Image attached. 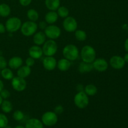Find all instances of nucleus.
Returning <instances> with one entry per match:
<instances>
[{"mask_svg": "<svg viewBox=\"0 0 128 128\" xmlns=\"http://www.w3.org/2000/svg\"><path fill=\"white\" fill-rule=\"evenodd\" d=\"M80 54L82 61L88 63H92L96 58V50L92 46L90 45L84 46Z\"/></svg>", "mask_w": 128, "mask_h": 128, "instance_id": "f257e3e1", "label": "nucleus"}, {"mask_svg": "<svg viewBox=\"0 0 128 128\" xmlns=\"http://www.w3.org/2000/svg\"><path fill=\"white\" fill-rule=\"evenodd\" d=\"M62 55L64 58L70 61L77 60L80 56V51L77 46L72 44H69L64 47L62 50Z\"/></svg>", "mask_w": 128, "mask_h": 128, "instance_id": "f03ea898", "label": "nucleus"}, {"mask_svg": "<svg viewBox=\"0 0 128 128\" xmlns=\"http://www.w3.org/2000/svg\"><path fill=\"white\" fill-rule=\"evenodd\" d=\"M38 29V24L36 22L29 20L22 23L20 31L23 36L29 37V36H33L37 32Z\"/></svg>", "mask_w": 128, "mask_h": 128, "instance_id": "7ed1b4c3", "label": "nucleus"}, {"mask_svg": "<svg viewBox=\"0 0 128 128\" xmlns=\"http://www.w3.org/2000/svg\"><path fill=\"white\" fill-rule=\"evenodd\" d=\"M58 49L57 42L55 40H48L42 44V50L45 56H53L56 54Z\"/></svg>", "mask_w": 128, "mask_h": 128, "instance_id": "20e7f679", "label": "nucleus"}, {"mask_svg": "<svg viewBox=\"0 0 128 128\" xmlns=\"http://www.w3.org/2000/svg\"><path fill=\"white\" fill-rule=\"evenodd\" d=\"M22 21L18 17L13 16L6 20L5 22L6 30L10 33L17 32L21 28Z\"/></svg>", "mask_w": 128, "mask_h": 128, "instance_id": "39448f33", "label": "nucleus"}, {"mask_svg": "<svg viewBox=\"0 0 128 128\" xmlns=\"http://www.w3.org/2000/svg\"><path fill=\"white\" fill-rule=\"evenodd\" d=\"M74 103L79 109H84L88 107L90 103L89 96L84 91L78 92L74 97Z\"/></svg>", "mask_w": 128, "mask_h": 128, "instance_id": "423d86ee", "label": "nucleus"}, {"mask_svg": "<svg viewBox=\"0 0 128 128\" xmlns=\"http://www.w3.org/2000/svg\"><path fill=\"white\" fill-rule=\"evenodd\" d=\"M46 38L49 40H55L58 39L61 34L60 28L54 24H49L44 30Z\"/></svg>", "mask_w": 128, "mask_h": 128, "instance_id": "0eeeda50", "label": "nucleus"}, {"mask_svg": "<svg viewBox=\"0 0 128 128\" xmlns=\"http://www.w3.org/2000/svg\"><path fill=\"white\" fill-rule=\"evenodd\" d=\"M58 121V115L54 111H47L42 115L41 122L46 126H54Z\"/></svg>", "mask_w": 128, "mask_h": 128, "instance_id": "6e6552de", "label": "nucleus"}, {"mask_svg": "<svg viewBox=\"0 0 128 128\" xmlns=\"http://www.w3.org/2000/svg\"><path fill=\"white\" fill-rule=\"evenodd\" d=\"M78 22L72 16H68L64 19L62 22V27L64 30L68 32H73L78 29Z\"/></svg>", "mask_w": 128, "mask_h": 128, "instance_id": "1a4fd4ad", "label": "nucleus"}, {"mask_svg": "<svg viewBox=\"0 0 128 128\" xmlns=\"http://www.w3.org/2000/svg\"><path fill=\"white\" fill-rule=\"evenodd\" d=\"M11 81L12 89L17 92H22L24 91L27 87V82L24 78L18 76L16 77L14 76Z\"/></svg>", "mask_w": 128, "mask_h": 128, "instance_id": "9d476101", "label": "nucleus"}, {"mask_svg": "<svg viewBox=\"0 0 128 128\" xmlns=\"http://www.w3.org/2000/svg\"><path fill=\"white\" fill-rule=\"evenodd\" d=\"M92 64L94 70L98 72H104L108 69L109 64L104 58H96Z\"/></svg>", "mask_w": 128, "mask_h": 128, "instance_id": "9b49d317", "label": "nucleus"}, {"mask_svg": "<svg viewBox=\"0 0 128 128\" xmlns=\"http://www.w3.org/2000/svg\"><path fill=\"white\" fill-rule=\"evenodd\" d=\"M124 58L120 56H113L110 58V64L114 70H121L125 66Z\"/></svg>", "mask_w": 128, "mask_h": 128, "instance_id": "f8f14e48", "label": "nucleus"}, {"mask_svg": "<svg viewBox=\"0 0 128 128\" xmlns=\"http://www.w3.org/2000/svg\"><path fill=\"white\" fill-rule=\"evenodd\" d=\"M42 66L47 71H53L57 66V61L53 56H46L42 60Z\"/></svg>", "mask_w": 128, "mask_h": 128, "instance_id": "ddd939ff", "label": "nucleus"}, {"mask_svg": "<svg viewBox=\"0 0 128 128\" xmlns=\"http://www.w3.org/2000/svg\"><path fill=\"white\" fill-rule=\"evenodd\" d=\"M28 54L30 57L32 58L34 60L40 59L43 55L42 48L38 45H33L29 49Z\"/></svg>", "mask_w": 128, "mask_h": 128, "instance_id": "4468645a", "label": "nucleus"}, {"mask_svg": "<svg viewBox=\"0 0 128 128\" xmlns=\"http://www.w3.org/2000/svg\"><path fill=\"white\" fill-rule=\"evenodd\" d=\"M23 60L20 56H13L9 60L8 66L11 70H18L19 68L22 66Z\"/></svg>", "mask_w": 128, "mask_h": 128, "instance_id": "2eb2a0df", "label": "nucleus"}, {"mask_svg": "<svg viewBox=\"0 0 128 128\" xmlns=\"http://www.w3.org/2000/svg\"><path fill=\"white\" fill-rule=\"evenodd\" d=\"M32 41H33V42L35 45L41 46V45L43 44L45 41H46V36L44 32L41 31L36 32L33 35Z\"/></svg>", "mask_w": 128, "mask_h": 128, "instance_id": "dca6fc26", "label": "nucleus"}, {"mask_svg": "<svg viewBox=\"0 0 128 128\" xmlns=\"http://www.w3.org/2000/svg\"><path fill=\"white\" fill-rule=\"evenodd\" d=\"M71 66V61H69L66 58H61L57 61V66L56 67L58 68L60 71L64 72L67 71L68 70H70V68Z\"/></svg>", "mask_w": 128, "mask_h": 128, "instance_id": "f3484780", "label": "nucleus"}, {"mask_svg": "<svg viewBox=\"0 0 128 128\" xmlns=\"http://www.w3.org/2000/svg\"><path fill=\"white\" fill-rule=\"evenodd\" d=\"M58 15L56 11H50L45 15V21L49 24H54L58 20Z\"/></svg>", "mask_w": 128, "mask_h": 128, "instance_id": "a211bd4d", "label": "nucleus"}, {"mask_svg": "<svg viewBox=\"0 0 128 128\" xmlns=\"http://www.w3.org/2000/svg\"><path fill=\"white\" fill-rule=\"evenodd\" d=\"M25 128H43V124L37 118H31L28 120Z\"/></svg>", "mask_w": 128, "mask_h": 128, "instance_id": "6ab92c4d", "label": "nucleus"}, {"mask_svg": "<svg viewBox=\"0 0 128 128\" xmlns=\"http://www.w3.org/2000/svg\"><path fill=\"white\" fill-rule=\"evenodd\" d=\"M31 73V67L24 65V66H21L17 70V76L19 77L22 78H26L28 77Z\"/></svg>", "mask_w": 128, "mask_h": 128, "instance_id": "aec40b11", "label": "nucleus"}, {"mask_svg": "<svg viewBox=\"0 0 128 128\" xmlns=\"http://www.w3.org/2000/svg\"><path fill=\"white\" fill-rule=\"evenodd\" d=\"M93 70L94 68L92 63H88V62L81 61L78 66V71L81 74L90 72Z\"/></svg>", "mask_w": 128, "mask_h": 128, "instance_id": "412c9836", "label": "nucleus"}, {"mask_svg": "<svg viewBox=\"0 0 128 128\" xmlns=\"http://www.w3.org/2000/svg\"><path fill=\"white\" fill-rule=\"evenodd\" d=\"M60 4V0H45V6L50 11H56Z\"/></svg>", "mask_w": 128, "mask_h": 128, "instance_id": "4be33fe9", "label": "nucleus"}, {"mask_svg": "<svg viewBox=\"0 0 128 128\" xmlns=\"http://www.w3.org/2000/svg\"><path fill=\"white\" fill-rule=\"evenodd\" d=\"M0 107L4 113H10L12 111V109H13L12 102L8 100H3Z\"/></svg>", "mask_w": 128, "mask_h": 128, "instance_id": "5701e85b", "label": "nucleus"}, {"mask_svg": "<svg viewBox=\"0 0 128 128\" xmlns=\"http://www.w3.org/2000/svg\"><path fill=\"white\" fill-rule=\"evenodd\" d=\"M11 12V9L8 4L6 3L0 4V16L2 18H6L10 15Z\"/></svg>", "mask_w": 128, "mask_h": 128, "instance_id": "b1692460", "label": "nucleus"}, {"mask_svg": "<svg viewBox=\"0 0 128 128\" xmlns=\"http://www.w3.org/2000/svg\"><path fill=\"white\" fill-rule=\"evenodd\" d=\"M84 92L88 96H93L97 94L98 88L93 84H89L84 87Z\"/></svg>", "mask_w": 128, "mask_h": 128, "instance_id": "393cba45", "label": "nucleus"}, {"mask_svg": "<svg viewBox=\"0 0 128 128\" xmlns=\"http://www.w3.org/2000/svg\"><path fill=\"white\" fill-rule=\"evenodd\" d=\"M1 76L4 80H11L14 78V73L11 69L6 67L1 70Z\"/></svg>", "mask_w": 128, "mask_h": 128, "instance_id": "a878e982", "label": "nucleus"}, {"mask_svg": "<svg viewBox=\"0 0 128 128\" xmlns=\"http://www.w3.org/2000/svg\"><path fill=\"white\" fill-rule=\"evenodd\" d=\"M26 15L30 21H34V22H36L40 17L38 12L34 9H30L28 10Z\"/></svg>", "mask_w": 128, "mask_h": 128, "instance_id": "bb28decb", "label": "nucleus"}, {"mask_svg": "<svg viewBox=\"0 0 128 128\" xmlns=\"http://www.w3.org/2000/svg\"><path fill=\"white\" fill-rule=\"evenodd\" d=\"M74 36L76 40L79 41H84L87 38V34L86 31L82 30H76L74 31Z\"/></svg>", "mask_w": 128, "mask_h": 128, "instance_id": "cd10ccee", "label": "nucleus"}, {"mask_svg": "<svg viewBox=\"0 0 128 128\" xmlns=\"http://www.w3.org/2000/svg\"><path fill=\"white\" fill-rule=\"evenodd\" d=\"M56 11L59 17L64 19L68 17L69 16V14H70V11H69L68 8L66 6H60Z\"/></svg>", "mask_w": 128, "mask_h": 128, "instance_id": "c85d7f7f", "label": "nucleus"}, {"mask_svg": "<svg viewBox=\"0 0 128 128\" xmlns=\"http://www.w3.org/2000/svg\"><path fill=\"white\" fill-rule=\"evenodd\" d=\"M12 118L15 121H21L24 118V114L20 110H16L12 114Z\"/></svg>", "mask_w": 128, "mask_h": 128, "instance_id": "c756f323", "label": "nucleus"}, {"mask_svg": "<svg viewBox=\"0 0 128 128\" xmlns=\"http://www.w3.org/2000/svg\"><path fill=\"white\" fill-rule=\"evenodd\" d=\"M8 125V119L4 114L0 113V128H3Z\"/></svg>", "mask_w": 128, "mask_h": 128, "instance_id": "7c9ffc66", "label": "nucleus"}, {"mask_svg": "<svg viewBox=\"0 0 128 128\" xmlns=\"http://www.w3.org/2000/svg\"><path fill=\"white\" fill-rule=\"evenodd\" d=\"M0 96H1L2 100H8L11 96V94H10V92L8 90H6V89H3L0 92Z\"/></svg>", "mask_w": 128, "mask_h": 128, "instance_id": "2f4dec72", "label": "nucleus"}, {"mask_svg": "<svg viewBox=\"0 0 128 128\" xmlns=\"http://www.w3.org/2000/svg\"><path fill=\"white\" fill-rule=\"evenodd\" d=\"M8 62L6 61V58L2 55H0V70L5 68L7 67Z\"/></svg>", "mask_w": 128, "mask_h": 128, "instance_id": "473e14b6", "label": "nucleus"}, {"mask_svg": "<svg viewBox=\"0 0 128 128\" xmlns=\"http://www.w3.org/2000/svg\"><path fill=\"white\" fill-rule=\"evenodd\" d=\"M25 64L26 66H29V67H32L35 64V60L31 57H28L26 58V61H25Z\"/></svg>", "mask_w": 128, "mask_h": 128, "instance_id": "72a5a7b5", "label": "nucleus"}, {"mask_svg": "<svg viewBox=\"0 0 128 128\" xmlns=\"http://www.w3.org/2000/svg\"><path fill=\"white\" fill-rule=\"evenodd\" d=\"M54 112L57 115L61 114L64 112V108L62 105H58L54 109Z\"/></svg>", "mask_w": 128, "mask_h": 128, "instance_id": "f704fd0d", "label": "nucleus"}, {"mask_svg": "<svg viewBox=\"0 0 128 128\" xmlns=\"http://www.w3.org/2000/svg\"><path fill=\"white\" fill-rule=\"evenodd\" d=\"M31 2H32V0H19L20 4L24 7L29 6L31 3Z\"/></svg>", "mask_w": 128, "mask_h": 128, "instance_id": "c9c22d12", "label": "nucleus"}, {"mask_svg": "<svg viewBox=\"0 0 128 128\" xmlns=\"http://www.w3.org/2000/svg\"><path fill=\"white\" fill-rule=\"evenodd\" d=\"M38 26L39 28L41 29V30H44V29L47 27L48 25L46 21H40Z\"/></svg>", "mask_w": 128, "mask_h": 128, "instance_id": "e433bc0d", "label": "nucleus"}, {"mask_svg": "<svg viewBox=\"0 0 128 128\" xmlns=\"http://www.w3.org/2000/svg\"><path fill=\"white\" fill-rule=\"evenodd\" d=\"M6 28L5 25L2 24V22H0V34H3L6 32Z\"/></svg>", "mask_w": 128, "mask_h": 128, "instance_id": "4c0bfd02", "label": "nucleus"}, {"mask_svg": "<svg viewBox=\"0 0 128 128\" xmlns=\"http://www.w3.org/2000/svg\"><path fill=\"white\" fill-rule=\"evenodd\" d=\"M84 86L82 84H78L77 86H76V90H77L78 92L84 91Z\"/></svg>", "mask_w": 128, "mask_h": 128, "instance_id": "58836bf2", "label": "nucleus"}, {"mask_svg": "<svg viewBox=\"0 0 128 128\" xmlns=\"http://www.w3.org/2000/svg\"><path fill=\"white\" fill-rule=\"evenodd\" d=\"M124 49L126 52H128V38L126 39L124 42Z\"/></svg>", "mask_w": 128, "mask_h": 128, "instance_id": "ea45409f", "label": "nucleus"}, {"mask_svg": "<svg viewBox=\"0 0 128 128\" xmlns=\"http://www.w3.org/2000/svg\"><path fill=\"white\" fill-rule=\"evenodd\" d=\"M4 89V83L1 80H0V92Z\"/></svg>", "mask_w": 128, "mask_h": 128, "instance_id": "a19ab883", "label": "nucleus"}, {"mask_svg": "<svg viewBox=\"0 0 128 128\" xmlns=\"http://www.w3.org/2000/svg\"><path fill=\"white\" fill-rule=\"evenodd\" d=\"M123 58H124V60L125 62H127V63H128V52H127V53L124 55Z\"/></svg>", "mask_w": 128, "mask_h": 128, "instance_id": "79ce46f5", "label": "nucleus"}, {"mask_svg": "<svg viewBox=\"0 0 128 128\" xmlns=\"http://www.w3.org/2000/svg\"><path fill=\"white\" fill-rule=\"evenodd\" d=\"M14 128H25V127H24V126H21V125H20V126H16V127H15Z\"/></svg>", "mask_w": 128, "mask_h": 128, "instance_id": "37998d69", "label": "nucleus"}, {"mask_svg": "<svg viewBox=\"0 0 128 128\" xmlns=\"http://www.w3.org/2000/svg\"><path fill=\"white\" fill-rule=\"evenodd\" d=\"M2 101H3V100H2V98H1V96H0V106H1V103H2Z\"/></svg>", "mask_w": 128, "mask_h": 128, "instance_id": "c03bdc74", "label": "nucleus"}, {"mask_svg": "<svg viewBox=\"0 0 128 128\" xmlns=\"http://www.w3.org/2000/svg\"><path fill=\"white\" fill-rule=\"evenodd\" d=\"M3 128H11L10 126H8V125H7V126H5V127Z\"/></svg>", "mask_w": 128, "mask_h": 128, "instance_id": "a18cd8bd", "label": "nucleus"}, {"mask_svg": "<svg viewBox=\"0 0 128 128\" xmlns=\"http://www.w3.org/2000/svg\"><path fill=\"white\" fill-rule=\"evenodd\" d=\"M1 70H0V75H1Z\"/></svg>", "mask_w": 128, "mask_h": 128, "instance_id": "49530a36", "label": "nucleus"}]
</instances>
